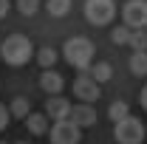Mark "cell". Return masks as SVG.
Listing matches in <instances>:
<instances>
[{"mask_svg":"<svg viewBox=\"0 0 147 144\" xmlns=\"http://www.w3.org/2000/svg\"><path fill=\"white\" fill-rule=\"evenodd\" d=\"M62 54L68 59V65L79 68V71H88L93 65V45H91V40H85V37H71L65 42Z\"/></svg>","mask_w":147,"mask_h":144,"instance_id":"obj_2","label":"cell"},{"mask_svg":"<svg viewBox=\"0 0 147 144\" xmlns=\"http://www.w3.org/2000/svg\"><path fill=\"white\" fill-rule=\"evenodd\" d=\"M9 110H6V105H0V130H6V124H9Z\"/></svg>","mask_w":147,"mask_h":144,"instance_id":"obj_21","label":"cell"},{"mask_svg":"<svg viewBox=\"0 0 147 144\" xmlns=\"http://www.w3.org/2000/svg\"><path fill=\"white\" fill-rule=\"evenodd\" d=\"M133 51H147V31L144 28H136L133 34H130V42H127Z\"/></svg>","mask_w":147,"mask_h":144,"instance_id":"obj_19","label":"cell"},{"mask_svg":"<svg viewBox=\"0 0 147 144\" xmlns=\"http://www.w3.org/2000/svg\"><path fill=\"white\" fill-rule=\"evenodd\" d=\"M130 34H133L130 26H119V28L110 31V40H113V45H127V42H130Z\"/></svg>","mask_w":147,"mask_h":144,"instance_id":"obj_18","label":"cell"},{"mask_svg":"<svg viewBox=\"0 0 147 144\" xmlns=\"http://www.w3.org/2000/svg\"><path fill=\"white\" fill-rule=\"evenodd\" d=\"M37 62L42 65V71H45V68H54V62H57V51L51 48V45H42V48L37 51Z\"/></svg>","mask_w":147,"mask_h":144,"instance_id":"obj_15","label":"cell"},{"mask_svg":"<svg viewBox=\"0 0 147 144\" xmlns=\"http://www.w3.org/2000/svg\"><path fill=\"white\" fill-rule=\"evenodd\" d=\"M116 14V3L113 0H85V17L93 26H108Z\"/></svg>","mask_w":147,"mask_h":144,"instance_id":"obj_4","label":"cell"},{"mask_svg":"<svg viewBox=\"0 0 147 144\" xmlns=\"http://www.w3.org/2000/svg\"><path fill=\"white\" fill-rule=\"evenodd\" d=\"M37 6H40V0H17V9L20 14H26V17H31L37 11Z\"/></svg>","mask_w":147,"mask_h":144,"instance_id":"obj_20","label":"cell"},{"mask_svg":"<svg viewBox=\"0 0 147 144\" xmlns=\"http://www.w3.org/2000/svg\"><path fill=\"white\" fill-rule=\"evenodd\" d=\"M130 71L136 76H147V51H133L130 57Z\"/></svg>","mask_w":147,"mask_h":144,"instance_id":"obj_14","label":"cell"},{"mask_svg":"<svg viewBox=\"0 0 147 144\" xmlns=\"http://www.w3.org/2000/svg\"><path fill=\"white\" fill-rule=\"evenodd\" d=\"M108 116H110V122L116 124V122H122V119H127V116H130V108L125 105V102H113V105L108 108Z\"/></svg>","mask_w":147,"mask_h":144,"instance_id":"obj_16","label":"cell"},{"mask_svg":"<svg viewBox=\"0 0 147 144\" xmlns=\"http://www.w3.org/2000/svg\"><path fill=\"white\" fill-rule=\"evenodd\" d=\"M68 122H74L79 130H85V127H93V124H96V110H93L91 105H85V102H82V105H71Z\"/></svg>","mask_w":147,"mask_h":144,"instance_id":"obj_8","label":"cell"},{"mask_svg":"<svg viewBox=\"0 0 147 144\" xmlns=\"http://www.w3.org/2000/svg\"><path fill=\"white\" fill-rule=\"evenodd\" d=\"M6 11H9V0H0V17H6Z\"/></svg>","mask_w":147,"mask_h":144,"instance_id":"obj_23","label":"cell"},{"mask_svg":"<svg viewBox=\"0 0 147 144\" xmlns=\"http://www.w3.org/2000/svg\"><path fill=\"white\" fill-rule=\"evenodd\" d=\"M28 113H31V99H26V96H14V99H11V108H9V116L26 119Z\"/></svg>","mask_w":147,"mask_h":144,"instance_id":"obj_12","label":"cell"},{"mask_svg":"<svg viewBox=\"0 0 147 144\" xmlns=\"http://www.w3.org/2000/svg\"><path fill=\"white\" fill-rule=\"evenodd\" d=\"M14 144H28V141H14Z\"/></svg>","mask_w":147,"mask_h":144,"instance_id":"obj_24","label":"cell"},{"mask_svg":"<svg viewBox=\"0 0 147 144\" xmlns=\"http://www.w3.org/2000/svg\"><path fill=\"white\" fill-rule=\"evenodd\" d=\"M88 76H91L93 82L102 85V82H108L110 76H113V68H110V62H96V65H91V73Z\"/></svg>","mask_w":147,"mask_h":144,"instance_id":"obj_13","label":"cell"},{"mask_svg":"<svg viewBox=\"0 0 147 144\" xmlns=\"http://www.w3.org/2000/svg\"><path fill=\"white\" fill-rule=\"evenodd\" d=\"M40 88L45 90L48 96H59L62 88H65V79H62V73L51 71V68H45V71L40 73Z\"/></svg>","mask_w":147,"mask_h":144,"instance_id":"obj_10","label":"cell"},{"mask_svg":"<svg viewBox=\"0 0 147 144\" xmlns=\"http://www.w3.org/2000/svg\"><path fill=\"white\" fill-rule=\"evenodd\" d=\"M26 127L31 136H45L48 133V116L45 113H28L26 116Z\"/></svg>","mask_w":147,"mask_h":144,"instance_id":"obj_11","label":"cell"},{"mask_svg":"<svg viewBox=\"0 0 147 144\" xmlns=\"http://www.w3.org/2000/svg\"><path fill=\"white\" fill-rule=\"evenodd\" d=\"M144 31H147V26H144Z\"/></svg>","mask_w":147,"mask_h":144,"instance_id":"obj_25","label":"cell"},{"mask_svg":"<svg viewBox=\"0 0 147 144\" xmlns=\"http://www.w3.org/2000/svg\"><path fill=\"white\" fill-rule=\"evenodd\" d=\"M122 14H125V26L144 28L147 26V0H127L125 9H122Z\"/></svg>","mask_w":147,"mask_h":144,"instance_id":"obj_6","label":"cell"},{"mask_svg":"<svg viewBox=\"0 0 147 144\" xmlns=\"http://www.w3.org/2000/svg\"><path fill=\"white\" fill-rule=\"evenodd\" d=\"M144 122L142 119H136V116H127V119H122V122H116L113 127V139L116 144H142L144 141Z\"/></svg>","mask_w":147,"mask_h":144,"instance_id":"obj_3","label":"cell"},{"mask_svg":"<svg viewBox=\"0 0 147 144\" xmlns=\"http://www.w3.org/2000/svg\"><path fill=\"white\" fill-rule=\"evenodd\" d=\"M0 57H3V62H6V65L20 68V65H26V62L34 57V45H31V40H28V37L11 34V37H6V40L0 42Z\"/></svg>","mask_w":147,"mask_h":144,"instance_id":"obj_1","label":"cell"},{"mask_svg":"<svg viewBox=\"0 0 147 144\" xmlns=\"http://www.w3.org/2000/svg\"><path fill=\"white\" fill-rule=\"evenodd\" d=\"M82 141V130L74 124V122H57L51 127V144H79Z\"/></svg>","mask_w":147,"mask_h":144,"instance_id":"obj_5","label":"cell"},{"mask_svg":"<svg viewBox=\"0 0 147 144\" xmlns=\"http://www.w3.org/2000/svg\"><path fill=\"white\" fill-rule=\"evenodd\" d=\"M74 96H76V99H82L85 105H91L93 99H99V96H102V88H99V82H93L91 76L85 73V76L74 79Z\"/></svg>","mask_w":147,"mask_h":144,"instance_id":"obj_7","label":"cell"},{"mask_svg":"<svg viewBox=\"0 0 147 144\" xmlns=\"http://www.w3.org/2000/svg\"><path fill=\"white\" fill-rule=\"evenodd\" d=\"M68 113H71V102L68 99H62V96H48L45 99V116L51 122H65Z\"/></svg>","mask_w":147,"mask_h":144,"instance_id":"obj_9","label":"cell"},{"mask_svg":"<svg viewBox=\"0 0 147 144\" xmlns=\"http://www.w3.org/2000/svg\"><path fill=\"white\" fill-rule=\"evenodd\" d=\"M139 102H142V108L147 110V85H144V88H142V96H139Z\"/></svg>","mask_w":147,"mask_h":144,"instance_id":"obj_22","label":"cell"},{"mask_svg":"<svg viewBox=\"0 0 147 144\" xmlns=\"http://www.w3.org/2000/svg\"><path fill=\"white\" fill-rule=\"evenodd\" d=\"M0 144H3V141H0Z\"/></svg>","mask_w":147,"mask_h":144,"instance_id":"obj_26","label":"cell"},{"mask_svg":"<svg viewBox=\"0 0 147 144\" xmlns=\"http://www.w3.org/2000/svg\"><path fill=\"white\" fill-rule=\"evenodd\" d=\"M45 9H48V14H54V17H65L68 9H71V0H48Z\"/></svg>","mask_w":147,"mask_h":144,"instance_id":"obj_17","label":"cell"}]
</instances>
